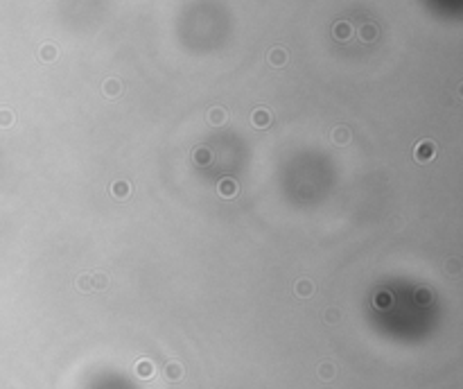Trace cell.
<instances>
[{
    "label": "cell",
    "instance_id": "6da1fadb",
    "mask_svg": "<svg viewBox=\"0 0 463 389\" xmlns=\"http://www.w3.org/2000/svg\"><path fill=\"white\" fill-rule=\"evenodd\" d=\"M436 156V143L434 141H420L414 149V159L418 163H429Z\"/></svg>",
    "mask_w": 463,
    "mask_h": 389
},
{
    "label": "cell",
    "instance_id": "7a4b0ae2",
    "mask_svg": "<svg viewBox=\"0 0 463 389\" xmlns=\"http://www.w3.org/2000/svg\"><path fill=\"white\" fill-rule=\"evenodd\" d=\"M217 193H219V197H224V199H233V197H237V181L231 179V177L219 179Z\"/></svg>",
    "mask_w": 463,
    "mask_h": 389
},
{
    "label": "cell",
    "instance_id": "3957f363",
    "mask_svg": "<svg viewBox=\"0 0 463 389\" xmlns=\"http://www.w3.org/2000/svg\"><path fill=\"white\" fill-rule=\"evenodd\" d=\"M251 122L258 127V129H264V127H269L271 124V113L267 111V109H255L251 116Z\"/></svg>",
    "mask_w": 463,
    "mask_h": 389
},
{
    "label": "cell",
    "instance_id": "277c9868",
    "mask_svg": "<svg viewBox=\"0 0 463 389\" xmlns=\"http://www.w3.org/2000/svg\"><path fill=\"white\" fill-rule=\"evenodd\" d=\"M111 194L116 197V199H127L131 194V186H129V181H116L111 186Z\"/></svg>",
    "mask_w": 463,
    "mask_h": 389
},
{
    "label": "cell",
    "instance_id": "5b68a950",
    "mask_svg": "<svg viewBox=\"0 0 463 389\" xmlns=\"http://www.w3.org/2000/svg\"><path fill=\"white\" fill-rule=\"evenodd\" d=\"M294 290H296V294L303 296V299H307V296L314 294V285H312V281H307V278H301Z\"/></svg>",
    "mask_w": 463,
    "mask_h": 389
},
{
    "label": "cell",
    "instance_id": "8992f818",
    "mask_svg": "<svg viewBox=\"0 0 463 389\" xmlns=\"http://www.w3.org/2000/svg\"><path fill=\"white\" fill-rule=\"evenodd\" d=\"M165 378H167V380H181L183 366L179 365V362H170V365L165 366Z\"/></svg>",
    "mask_w": 463,
    "mask_h": 389
},
{
    "label": "cell",
    "instance_id": "52a82bcc",
    "mask_svg": "<svg viewBox=\"0 0 463 389\" xmlns=\"http://www.w3.org/2000/svg\"><path fill=\"white\" fill-rule=\"evenodd\" d=\"M136 373L140 378H152L154 376V365L149 362V360H138V365H136Z\"/></svg>",
    "mask_w": 463,
    "mask_h": 389
},
{
    "label": "cell",
    "instance_id": "ba28073f",
    "mask_svg": "<svg viewBox=\"0 0 463 389\" xmlns=\"http://www.w3.org/2000/svg\"><path fill=\"white\" fill-rule=\"evenodd\" d=\"M332 141L337 143V145H348V141H350V129H346V127H337V129L332 131Z\"/></svg>",
    "mask_w": 463,
    "mask_h": 389
},
{
    "label": "cell",
    "instance_id": "9c48e42d",
    "mask_svg": "<svg viewBox=\"0 0 463 389\" xmlns=\"http://www.w3.org/2000/svg\"><path fill=\"white\" fill-rule=\"evenodd\" d=\"M192 159L197 161L199 165H208L212 161V154H210V149H206V147H197L192 152Z\"/></svg>",
    "mask_w": 463,
    "mask_h": 389
},
{
    "label": "cell",
    "instance_id": "30bf717a",
    "mask_svg": "<svg viewBox=\"0 0 463 389\" xmlns=\"http://www.w3.org/2000/svg\"><path fill=\"white\" fill-rule=\"evenodd\" d=\"M269 61H271V66H282L287 61V52H285L282 48H274L269 54Z\"/></svg>",
    "mask_w": 463,
    "mask_h": 389
},
{
    "label": "cell",
    "instance_id": "8fae6325",
    "mask_svg": "<svg viewBox=\"0 0 463 389\" xmlns=\"http://www.w3.org/2000/svg\"><path fill=\"white\" fill-rule=\"evenodd\" d=\"M104 93L109 95V97H116V95L122 93V84L116 82V79H109V82L104 84Z\"/></svg>",
    "mask_w": 463,
    "mask_h": 389
},
{
    "label": "cell",
    "instance_id": "7c38bea8",
    "mask_svg": "<svg viewBox=\"0 0 463 389\" xmlns=\"http://www.w3.org/2000/svg\"><path fill=\"white\" fill-rule=\"evenodd\" d=\"M445 267H447V274H452V276H459V274H461V260L459 258H447Z\"/></svg>",
    "mask_w": 463,
    "mask_h": 389
},
{
    "label": "cell",
    "instance_id": "4fadbf2b",
    "mask_svg": "<svg viewBox=\"0 0 463 389\" xmlns=\"http://www.w3.org/2000/svg\"><path fill=\"white\" fill-rule=\"evenodd\" d=\"M208 120H210V124H224V120H226V113L222 111V109H212L210 113H208Z\"/></svg>",
    "mask_w": 463,
    "mask_h": 389
},
{
    "label": "cell",
    "instance_id": "5bb4252c",
    "mask_svg": "<svg viewBox=\"0 0 463 389\" xmlns=\"http://www.w3.org/2000/svg\"><path fill=\"white\" fill-rule=\"evenodd\" d=\"M319 376H321L323 380H332L334 378V366L330 365V362H323V365L319 366Z\"/></svg>",
    "mask_w": 463,
    "mask_h": 389
},
{
    "label": "cell",
    "instance_id": "9a60e30c",
    "mask_svg": "<svg viewBox=\"0 0 463 389\" xmlns=\"http://www.w3.org/2000/svg\"><path fill=\"white\" fill-rule=\"evenodd\" d=\"M91 283H93V290H104L106 288V276L104 274H91Z\"/></svg>",
    "mask_w": 463,
    "mask_h": 389
},
{
    "label": "cell",
    "instance_id": "2e32d148",
    "mask_svg": "<svg viewBox=\"0 0 463 389\" xmlns=\"http://www.w3.org/2000/svg\"><path fill=\"white\" fill-rule=\"evenodd\" d=\"M77 288L84 290V292H91V290H93V283H91V274L77 278Z\"/></svg>",
    "mask_w": 463,
    "mask_h": 389
},
{
    "label": "cell",
    "instance_id": "e0dca14e",
    "mask_svg": "<svg viewBox=\"0 0 463 389\" xmlns=\"http://www.w3.org/2000/svg\"><path fill=\"white\" fill-rule=\"evenodd\" d=\"M359 36H362L364 41H373V39H375V27H373V25H364Z\"/></svg>",
    "mask_w": 463,
    "mask_h": 389
},
{
    "label": "cell",
    "instance_id": "ac0fdd59",
    "mask_svg": "<svg viewBox=\"0 0 463 389\" xmlns=\"http://www.w3.org/2000/svg\"><path fill=\"white\" fill-rule=\"evenodd\" d=\"M12 122H14V113L2 109V111H0V127H9Z\"/></svg>",
    "mask_w": 463,
    "mask_h": 389
},
{
    "label": "cell",
    "instance_id": "d6986e66",
    "mask_svg": "<svg viewBox=\"0 0 463 389\" xmlns=\"http://www.w3.org/2000/svg\"><path fill=\"white\" fill-rule=\"evenodd\" d=\"M348 34H350V27H348L346 23H339L334 27V36H337V39H348Z\"/></svg>",
    "mask_w": 463,
    "mask_h": 389
},
{
    "label": "cell",
    "instance_id": "ffe728a7",
    "mask_svg": "<svg viewBox=\"0 0 463 389\" xmlns=\"http://www.w3.org/2000/svg\"><path fill=\"white\" fill-rule=\"evenodd\" d=\"M41 57H43L46 61H52L54 57H57V50H54L52 46H46V48L41 50Z\"/></svg>",
    "mask_w": 463,
    "mask_h": 389
},
{
    "label": "cell",
    "instance_id": "44dd1931",
    "mask_svg": "<svg viewBox=\"0 0 463 389\" xmlns=\"http://www.w3.org/2000/svg\"><path fill=\"white\" fill-rule=\"evenodd\" d=\"M337 319H339V313H337L334 308H332V310H328V313H325V321H328V324H334Z\"/></svg>",
    "mask_w": 463,
    "mask_h": 389
}]
</instances>
